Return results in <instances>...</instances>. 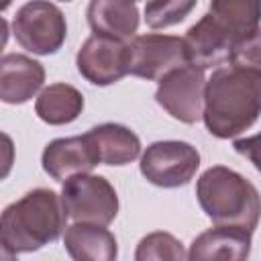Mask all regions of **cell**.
<instances>
[{
    "label": "cell",
    "mask_w": 261,
    "mask_h": 261,
    "mask_svg": "<svg viewBox=\"0 0 261 261\" xmlns=\"http://www.w3.org/2000/svg\"><path fill=\"white\" fill-rule=\"evenodd\" d=\"M261 2L214 0L208 12L188 29L184 43L190 65L208 69L230 61L234 47L259 29Z\"/></svg>",
    "instance_id": "obj_1"
},
{
    "label": "cell",
    "mask_w": 261,
    "mask_h": 261,
    "mask_svg": "<svg viewBox=\"0 0 261 261\" xmlns=\"http://www.w3.org/2000/svg\"><path fill=\"white\" fill-rule=\"evenodd\" d=\"M261 114V71L226 65L206 80L204 124L210 135L230 139L245 133Z\"/></svg>",
    "instance_id": "obj_2"
},
{
    "label": "cell",
    "mask_w": 261,
    "mask_h": 261,
    "mask_svg": "<svg viewBox=\"0 0 261 261\" xmlns=\"http://www.w3.org/2000/svg\"><path fill=\"white\" fill-rule=\"evenodd\" d=\"M61 196L53 190L37 188L4 208L0 220L2 251L12 255L31 253L53 243L65 228Z\"/></svg>",
    "instance_id": "obj_3"
},
{
    "label": "cell",
    "mask_w": 261,
    "mask_h": 261,
    "mask_svg": "<svg viewBox=\"0 0 261 261\" xmlns=\"http://www.w3.org/2000/svg\"><path fill=\"white\" fill-rule=\"evenodd\" d=\"M196 196L204 214L216 226H237L253 232L261 218V196L239 171L224 165L208 167L198 184Z\"/></svg>",
    "instance_id": "obj_4"
},
{
    "label": "cell",
    "mask_w": 261,
    "mask_h": 261,
    "mask_svg": "<svg viewBox=\"0 0 261 261\" xmlns=\"http://www.w3.org/2000/svg\"><path fill=\"white\" fill-rule=\"evenodd\" d=\"M61 204L69 218L84 224L108 226L118 214V196L102 175H75L63 181Z\"/></svg>",
    "instance_id": "obj_5"
},
{
    "label": "cell",
    "mask_w": 261,
    "mask_h": 261,
    "mask_svg": "<svg viewBox=\"0 0 261 261\" xmlns=\"http://www.w3.org/2000/svg\"><path fill=\"white\" fill-rule=\"evenodd\" d=\"M12 33L22 49L35 55H51L61 49L67 24L53 2H27L14 14Z\"/></svg>",
    "instance_id": "obj_6"
},
{
    "label": "cell",
    "mask_w": 261,
    "mask_h": 261,
    "mask_svg": "<svg viewBox=\"0 0 261 261\" xmlns=\"http://www.w3.org/2000/svg\"><path fill=\"white\" fill-rule=\"evenodd\" d=\"M200 167V153L186 141H157L141 157L143 177L159 188H179L190 184Z\"/></svg>",
    "instance_id": "obj_7"
},
{
    "label": "cell",
    "mask_w": 261,
    "mask_h": 261,
    "mask_svg": "<svg viewBox=\"0 0 261 261\" xmlns=\"http://www.w3.org/2000/svg\"><path fill=\"white\" fill-rule=\"evenodd\" d=\"M128 73L143 80H163L173 69L188 65V51L181 37L147 33L128 41Z\"/></svg>",
    "instance_id": "obj_8"
},
{
    "label": "cell",
    "mask_w": 261,
    "mask_h": 261,
    "mask_svg": "<svg viewBox=\"0 0 261 261\" xmlns=\"http://www.w3.org/2000/svg\"><path fill=\"white\" fill-rule=\"evenodd\" d=\"M204 71L188 63L179 69H173L159 82L155 100L175 120L194 124L204 112Z\"/></svg>",
    "instance_id": "obj_9"
},
{
    "label": "cell",
    "mask_w": 261,
    "mask_h": 261,
    "mask_svg": "<svg viewBox=\"0 0 261 261\" xmlns=\"http://www.w3.org/2000/svg\"><path fill=\"white\" fill-rule=\"evenodd\" d=\"M128 43L92 35L75 55L77 71L94 86H110L128 73Z\"/></svg>",
    "instance_id": "obj_10"
},
{
    "label": "cell",
    "mask_w": 261,
    "mask_h": 261,
    "mask_svg": "<svg viewBox=\"0 0 261 261\" xmlns=\"http://www.w3.org/2000/svg\"><path fill=\"white\" fill-rule=\"evenodd\" d=\"M43 169L57 181H67L75 175L90 173L98 163L100 157L96 153L94 143L90 141L88 133L80 137L55 139L43 151Z\"/></svg>",
    "instance_id": "obj_11"
},
{
    "label": "cell",
    "mask_w": 261,
    "mask_h": 261,
    "mask_svg": "<svg viewBox=\"0 0 261 261\" xmlns=\"http://www.w3.org/2000/svg\"><path fill=\"white\" fill-rule=\"evenodd\" d=\"M251 234L237 226H214L200 232L188 251V261H247Z\"/></svg>",
    "instance_id": "obj_12"
},
{
    "label": "cell",
    "mask_w": 261,
    "mask_h": 261,
    "mask_svg": "<svg viewBox=\"0 0 261 261\" xmlns=\"http://www.w3.org/2000/svg\"><path fill=\"white\" fill-rule=\"evenodd\" d=\"M45 69L39 61L22 55L8 53L0 59V98L6 104L29 102L43 86Z\"/></svg>",
    "instance_id": "obj_13"
},
{
    "label": "cell",
    "mask_w": 261,
    "mask_h": 261,
    "mask_svg": "<svg viewBox=\"0 0 261 261\" xmlns=\"http://www.w3.org/2000/svg\"><path fill=\"white\" fill-rule=\"evenodd\" d=\"M86 14L94 35L114 41L128 43L139 29V8L128 0H94Z\"/></svg>",
    "instance_id": "obj_14"
},
{
    "label": "cell",
    "mask_w": 261,
    "mask_h": 261,
    "mask_svg": "<svg viewBox=\"0 0 261 261\" xmlns=\"http://www.w3.org/2000/svg\"><path fill=\"white\" fill-rule=\"evenodd\" d=\"M63 245L73 261H116L118 255L114 234L96 224L75 222L67 226Z\"/></svg>",
    "instance_id": "obj_15"
},
{
    "label": "cell",
    "mask_w": 261,
    "mask_h": 261,
    "mask_svg": "<svg viewBox=\"0 0 261 261\" xmlns=\"http://www.w3.org/2000/svg\"><path fill=\"white\" fill-rule=\"evenodd\" d=\"M90 141L96 147L100 163L104 165H126L141 153L139 137L124 124L104 122L88 130Z\"/></svg>",
    "instance_id": "obj_16"
},
{
    "label": "cell",
    "mask_w": 261,
    "mask_h": 261,
    "mask_svg": "<svg viewBox=\"0 0 261 261\" xmlns=\"http://www.w3.org/2000/svg\"><path fill=\"white\" fill-rule=\"evenodd\" d=\"M84 110V96L77 88L69 84H51L47 86L37 102L35 112L47 124H67L75 120Z\"/></svg>",
    "instance_id": "obj_17"
},
{
    "label": "cell",
    "mask_w": 261,
    "mask_h": 261,
    "mask_svg": "<svg viewBox=\"0 0 261 261\" xmlns=\"http://www.w3.org/2000/svg\"><path fill=\"white\" fill-rule=\"evenodd\" d=\"M135 261H188L184 245L165 230L145 234L135 251Z\"/></svg>",
    "instance_id": "obj_18"
},
{
    "label": "cell",
    "mask_w": 261,
    "mask_h": 261,
    "mask_svg": "<svg viewBox=\"0 0 261 261\" xmlns=\"http://www.w3.org/2000/svg\"><path fill=\"white\" fill-rule=\"evenodd\" d=\"M196 8L194 0H167V2H147L145 22L151 29H165L181 22Z\"/></svg>",
    "instance_id": "obj_19"
},
{
    "label": "cell",
    "mask_w": 261,
    "mask_h": 261,
    "mask_svg": "<svg viewBox=\"0 0 261 261\" xmlns=\"http://www.w3.org/2000/svg\"><path fill=\"white\" fill-rule=\"evenodd\" d=\"M228 63L237 67L261 71V27L234 47Z\"/></svg>",
    "instance_id": "obj_20"
},
{
    "label": "cell",
    "mask_w": 261,
    "mask_h": 261,
    "mask_svg": "<svg viewBox=\"0 0 261 261\" xmlns=\"http://www.w3.org/2000/svg\"><path fill=\"white\" fill-rule=\"evenodd\" d=\"M234 151L245 155L253 165L255 169L261 173V133L253 135V137H245V139H237L234 141Z\"/></svg>",
    "instance_id": "obj_21"
},
{
    "label": "cell",
    "mask_w": 261,
    "mask_h": 261,
    "mask_svg": "<svg viewBox=\"0 0 261 261\" xmlns=\"http://www.w3.org/2000/svg\"><path fill=\"white\" fill-rule=\"evenodd\" d=\"M10 255H12V253H8V251H2V261H14Z\"/></svg>",
    "instance_id": "obj_22"
}]
</instances>
